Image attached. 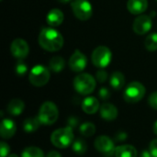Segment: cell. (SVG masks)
I'll list each match as a JSON object with an SVG mask.
<instances>
[{"instance_id": "6da1fadb", "label": "cell", "mask_w": 157, "mask_h": 157, "mask_svg": "<svg viewBox=\"0 0 157 157\" xmlns=\"http://www.w3.org/2000/svg\"><path fill=\"white\" fill-rule=\"evenodd\" d=\"M38 40L40 47L47 52H57L61 50L64 42L63 35L52 27L42 29Z\"/></svg>"}, {"instance_id": "7a4b0ae2", "label": "cell", "mask_w": 157, "mask_h": 157, "mask_svg": "<svg viewBox=\"0 0 157 157\" xmlns=\"http://www.w3.org/2000/svg\"><path fill=\"white\" fill-rule=\"evenodd\" d=\"M75 141V135L73 129L68 126L64 128H60L54 131L51 135V142L52 144L60 149H64L70 145Z\"/></svg>"}, {"instance_id": "3957f363", "label": "cell", "mask_w": 157, "mask_h": 157, "mask_svg": "<svg viewBox=\"0 0 157 157\" xmlns=\"http://www.w3.org/2000/svg\"><path fill=\"white\" fill-rule=\"evenodd\" d=\"M74 87L81 95H89L96 88V79L89 74H79L74 79Z\"/></svg>"}, {"instance_id": "277c9868", "label": "cell", "mask_w": 157, "mask_h": 157, "mask_svg": "<svg viewBox=\"0 0 157 157\" xmlns=\"http://www.w3.org/2000/svg\"><path fill=\"white\" fill-rule=\"evenodd\" d=\"M59 117V110L57 106L52 101L44 102L38 114V119L43 125H52L56 122Z\"/></svg>"}, {"instance_id": "5b68a950", "label": "cell", "mask_w": 157, "mask_h": 157, "mask_svg": "<svg viewBox=\"0 0 157 157\" xmlns=\"http://www.w3.org/2000/svg\"><path fill=\"white\" fill-rule=\"evenodd\" d=\"M145 92L146 89L142 83L133 81L126 86L125 91L123 93V98L126 102L135 104L144 98Z\"/></svg>"}, {"instance_id": "8992f818", "label": "cell", "mask_w": 157, "mask_h": 157, "mask_svg": "<svg viewBox=\"0 0 157 157\" xmlns=\"http://www.w3.org/2000/svg\"><path fill=\"white\" fill-rule=\"evenodd\" d=\"M50 77H51L50 70L41 64L35 65L30 70L29 75V80L30 84L37 87L45 86L49 82Z\"/></svg>"}, {"instance_id": "52a82bcc", "label": "cell", "mask_w": 157, "mask_h": 157, "mask_svg": "<svg viewBox=\"0 0 157 157\" xmlns=\"http://www.w3.org/2000/svg\"><path fill=\"white\" fill-rule=\"evenodd\" d=\"M91 59L95 66L100 69H104L111 63L112 53H111V51L108 47L98 46L93 51Z\"/></svg>"}, {"instance_id": "ba28073f", "label": "cell", "mask_w": 157, "mask_h": 157, "mask_svg": "<svg viewBox=\"0 0 157 157\" xmlns=\"http://www.w3.org/2000/svg\"><path fill=\"white\" fill-rule=\"evenodd\" d=\"M71 6L74 15L80 20H88L93 14L92 5L88 0H73Z\"/></svg>"}, {"instance_id": "9c48e42d", "label": "cell", "mask_w": 157, "mask_h": 157, "mask_svg": "<svg viewBox=\"0 0 157 157\" xmlns=\"http://www.w3.org/2000/svg\"><path fill=\"white\" fill-rule=\"evenodd\" d=\"M95 148L102 153L105 156L109 157L114 155L115 154V146L113 141L107 135H100L95 140Z\"/></svg>"}, {"instance_id": "30bf717a", "label": "cell", "mask_w": 157, "mask_h": 157, "mask_svg": "<svg viewBox=\"0 0 157 157\" xmlns=\"http://www.w3.org/2000/svg\"><path fill=\"white\" fill-rule=\"evenodd\" d=\"M10 51L15 58L18 60H22L28 56L29 52V46L25 40L18 38L12 41L10 46Z\"/></svg>"}, {"instance_id": "8fae6325", "label": "cell", "mask_w": 157, "mask_h": 157, "mask_svg": "<svg viewBox=\"0 0 157 157\" xmlns=\"http://www.w3.org/2000/svg\"><path fill=\"white\" fill-rule=\"evenodd\" d=\"M68 64L72 71L75 73H80L86 67L87 58L82 52H80L79 50H75V52L71 55Z\"/></svg>"}, {"instance_id": "7c38bea8", "label": "cell", "mask_w": 157, "mask_h": 157, "mask_svg": "<svg viewBox=\"0 0 157 157\" xmlns=\"http://www.w3.org/2000/svg\"><path fill=\"white\" fill-rule=\"evenodd\" d=\"M152 18L148 15H140L138 16L133 24L132 29L138 35H144L152 29Z\"/></svg>"}, {"instance_id": "4fadbf2b", "label": "cell", "mask_w": 157, "mask_h": 157, "mask_svg": "<svg viewBox=\"0 0 157 157\" xmlns=\"http://www.w3.org/2000/svg\"><path fill=\"white\" fill-rule=\"evenodd\" d=\"M17 131L16 123L10 119H4L0 126V134L1 137L5 140L11 139Z\"/></svg>"}, {"instance_id": "5bb4252c", "label": "cell", "mask_w": 157, "mask_h": 157, "mask_svg": "<svg viewBox=\"0 0 157 157\" xmlns=\"http://www.w3.org/2000/svg\"><path fill=\"white\" fill-rule=\"evenodd\" d=\"M100 117L107 121H112L118 117V109L111 103H104L99 109Z\"/></svg>"}, {"instance_id": "9a60e30c", "label": "cell", "mask_w": 157, "mask_h": 157, "mask_svg": "<svg viewBox=\"0 0 157 157\" xmlns=\"http://www.w3.org/2000/svg\"><path fill=\"white\" fill-rule=\"evenodd\" d=\"M64 19V15L62 10L58 8H52L49 11L46 17V22L51 27H58L60 26Z\"/></svg>"}, {"instance_id": "2e32d148", "label": "cell", "mask_w": 157, "mask_h": 157, "mask_svg": "<svg viewBox=\"0 0 157 157\" xmlns=\"http://www.w3.org/2000/svg\"><path fill=\"white\" fill-rule=\"evenodd\" d=\"M148 7L147 0H128L127 8L132 15H141Z\"/></svg>"}, {"instance_id": "e0dca14e", "label": "cell", "mask_w": 157, "mask_h": 157, "mask_svg": "<svg viewBox=\"0 0 157 157\" xmlns=\"http://www.w3.org/2000/svg\"><path fill=\"white\" fill-rule=\"evenodd\" d=\"M100 109L98 100L94 97H87L82 102V109L85 113L92 115Z\"/></svg>"}, {"instance_id": "ac0fdd59", "label": "cell", "mask_w": 157, "mask_h": 157, "mask_svg": "<svg viewBox=\"0 0 157 157\" xmlns=\"http://www.w3.org/2000/svg\"><path fill=\"white\" fill-rule=\"evenodd\" d=\"M137 155L138 152L132 145L123 144L115 148V157H137Z\"/></svg>"}, {"instance_id": "d6986e66", "label": "cell", "mask_w": 157, "mask_h": 157, "mask_svg": "<svg viewBox=\"0 0 157 157\" xmlns=\"http://www.w3.org/2000/svg\"><path fill=\"white\" fill-rule=\"evenodd\" d=\"M25 109L24 102L19 98H14L9 101L6 107V111L11 116H19Z\"/></svg>"}, {"instance_id": "ffe728a7", "label": "cell", "mask_w": 157, "mask_h": 157, "mask_svg": "<svg viewBox=\"0 0 157 157\" xmlns=\"http://www.w3.org/2000/svg\"><path fill=\"white\" fill-rule=\"evenodd\" d=\"M109 84L115 90H121L125 86V76L121 72L116 71L110 75Z\"/></svg>"}, {"instance_id": "44dd1931", "label": "cell", "mask_w": 157, "mask_h": 157, "mask_svg": "<svg viewBox=\"0 0 157 157\" xmlns=\"http://www.w3.org/2000/svg\"><path fill=\"white\" fill-rule=\"evenodd\" d=\"M41 125L40 121H39L38 117L36 118H29V119H26L23 122V129L26 132H36L40 126Z\"/></svg>"}, {"instance_id": "7402d4cb", "label": "cell", "mask_w": 157, "mask_h": 157, "mask_svg": "<svg viewBox=\"0 0 157 157\" xmlns=\"http://www.w3.org/2000/svg\"><path fill=\"white\" fill-rule=\"evenodd\" d=\"M65 66V61L61 56H54L49 62V68L54 73H60Z\"/></svg>"}, {"instance_id": "603a6c76", "label": "cell", "mask_w": 157, "mask_h": 157, "mask_svg": "<svg viewBox=\"0 0 157 157\" xmlns=\"http://www.w3.org/2000/svg\"><path fill=\"white\" fill-rule=\"evenodd\" d=\"M21 157H45L43 151L36 146H29L25 148L22 153Z\"/></svg>"}, {"instance_id": "cb8c5ba5", "label": "cell", "mask_w": 157, "mask_h": 157, "mask_svg": "<svg viewBox=\"0 0 157 157\" xmlns=\"http://www.w3.org/2000/svg\"><path fill=\"white\" fill-rule=\"evenodd\" d=\"M72 149L77 155H84L87 150V144L84 139L78 138L75 139L72 144Z\"/></svg>"}, {"instance_id": "d4e9b609", "label": "cell", "mask_w": 157, "mask_h": 157, "mask_svg": "<svg viewBox=\"0 0 157 157\" xmlns=\"http://www.w3.org/2000/svg\"><path fill=\"white\" fill-rule=\"evenodd\" d=\"M79 132L85 137H91L96 132V126L92 122H84L81 124Z\"/></svg>"}, {"instance_id": "484cf974", "label": "cell", "mask_w": 157, "mask_h": 157, "mask_svg": "<svg viewBox=\"0 0 157 157\" xmlns=\"http://www.w3.org/2000/svg\"><path fill=\"white\" fill-rule=\"evenodd\" d=\"M145 44V48L149 51V52H155L157 51V33H152L149 36H147V38L145 39L144 41Z\"/></svg>"}, {"instance_id": "4316f807", "label": "cell", "mask_w": 157, "mask_h": 157, "mask_svg": "<svg viewBox=\"0 0 157 157\" xmlns=\"http://www.w3.org/2000/svg\"><path fill=\"white\" fill-rule=\"evenodd\" d=\"M15 72L17 73V75H24L27 72H28V67L26 65L25 63L19 61L17 62V63L16 64V67H15Z\"/></svg>"}, {"instance_id": "83f0119b", "label": "cell", "mask_w": 157, "mask_h": 157, "mask_svg": "<svg viewBox=\"0 0 157 157\" xmlns=\"http://www.w3.org/2000/svg\"><path fill=\"white\" fill-rule=\"evenodd\" d=\"M96 79L99 82V83H104L107 81L108 79V73L103 70V69H100L97 72V75H96Z\"/></svg>"}, {"instance_id": "f1b7e54d", "label": "cell", "mask_w": 157, "mask_h": 157, "mask_svg": "<svg viewBox=\"0 0 157 157\" xmlns=\"http://www.w3.org/2000/svg\"><path fill=\"white\" fill-rule=\"evenodd\" d=\"M10 151V147L7 144H6L5 142H1L0 143V155L1 157H7L8 154Z\"/></svg>"}, {"instance_id": "f546056e", "label": "cell", "mask_w": 157, "mask_h": 157, "mask_svg": "<svg viewBox=\"0 0 157 157\" xmlns=\"http://www.w3.org/2000/svg\"><path fill=\"white\" fill-rule=\"evenodd\" d=\"M98 95H99V98L102 100H108L110 98L111 93H110V91L109 90L108 87H101L99 92H98Z\"/></svg>"}, {"instance_id": "4dcf8cb0", "label": "cell", "mask_w": 157, "mask_h": 157, "mask_svg": "<svg viewBox=\"0 0 157 157\" xmlns=\"http://www.w3.org/2000/svg\"><path fill=\"white\" fill-rule=\"evenodd\" d=\"M148 103H149V105H150V107H151L152 109L157 110V91L152 93V94L149 96Z\"/></svg>"}, {"instance_id": "1f68e13d", "label": "cell", "mask_w": 157, "mask_h": 157, "mask_svg": "<svg viewBox=\"0 0 157 157\" xmlns=\"http://www.w3.org/2000/svg\"><path fill=\"white\" fill-rule=\"evenodd\" d=\"M149 151L154 157H157V139L153 140L149 145Z\"/></svg>"}, {"instance_id": "d6a6232c", "label": "cell", "mask_w": 157, "mask_h": 157, "mask_svg": "<svg viewBox=\"0 0 157 157\" xmlns=\"http://www.w3.org/2000/svg\"><path fill=\"white\" fill-rule=\"evenodd\" d=\"M46 157H62V155L57 151H50Z\"/></svg>"}, {"instance_id": "836d02e7", "label": "cell", "mask_w": 157, "mask_h": 157, "mask_svg": "<svg viewBox=\"0 0 157 157\" xmlns=\"http://www.w3.org/2000/svg\"><path fill=\"white\" fill-rule=\"evenodd\" d=\"M127 139V134L125 132H119L117 134V140L118 141H124Z\"/></svg>"}, {"instance_id": "e575fe53", "label": "cell", "mask_w": 157, "mask_h": 157, "mask_svg": "<svg viewBox=\"0 0 157 157\" xmlns=\"http://www.w3.org/2000/svg\"><path fill=\"white\" fill-rule=\"evenodd\" d=\"M141 157H154V156H153V155L150 153V151H149V150H148V151L144 150V151H143V153H142V155H141Z\"/></svg>"}, {"instance_id": "d590c367", "label": "cell", "mask_w": 157, "mask_h": 157, "mask_svg": "<svg viewBox=\"0 0 157 157\" xmlns=\"http://www.w3.org/2000/svg\"><path fill=\"white\" fill-rule=\"evenodd\" d=\"M154 132H155V134L157 135V121L155 122V124H154Z\"/></svg>"}, {"instance_id": "8d00e7d4", "label": "cell", "mask_w": 157, "mask_h": 157, "mask_svg": "<svg viewBox=\"0 0 157 157\" xmlns=\"http://www.w3.org/2000/svg\"><path fill=\"white\" fill-rule=\"evenodd\" d=\"M58 2L60 3H63V4H66V3H69V2H72L73 0H57Z\"/></svg>"}, {"instance_id": "74e56055", "label": "cell", "mask_w": 157, "mask_h": 157, "mask_svg": "<svg viewBox=\"0 0 157 157\" xmlns=\"http://www.w3.org/2000/svg\"><path fill=\"white\" fill-rule=\"evenodd\" d=\"M7 157H18L17 155H8Z\"/></svg>"}, {"instance_id": "f35d334b", "label": "cell", "mask_w": 157, "mask_h": 157, "mask_svg": "<svg viewBox=\"0 0 157 157\" xmlns=\"http://www.w3.org/2000/svg\"><path fill=\"white\" fill-rule=\"evenodd\" d=\"M1 1H2V0H1Z\"/></svg>"}]
</instances>
